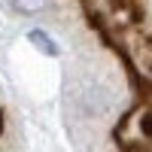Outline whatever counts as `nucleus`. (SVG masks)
Wrapping results in <instances>:
<instances>
[{"mask_svg": "<svg viewBox=\"0 0 152 152\" xmlns=\"http://www.w3.org/2000/svg\"><path fill=\"white\" fill-rule=\"evenodd\" d=\"M9 6L15 12H21V15H34V12L49 6V0H9Z\"/></svg>", "mask_w": 152, "mask_h": 152, "instance_id": "f03ea898", "label": "nucleus"}, {"mask_svg": "<svg viewBox=\"0 0 152 152\" xmlns=\"http://www.w3.org/2000/svg\"><path fill=\"white\" fill-rule=\"evenodd\" d=\"M28 43H31L34 49H40L43 55H49V58H55V55H58V43H55L46 31H40V28L28 31Z\"/></svg>", "mask_w": 152, "mask_h": 152, "instance_id": "f257e3e1", "label": "nucleus"}]
</instances>
